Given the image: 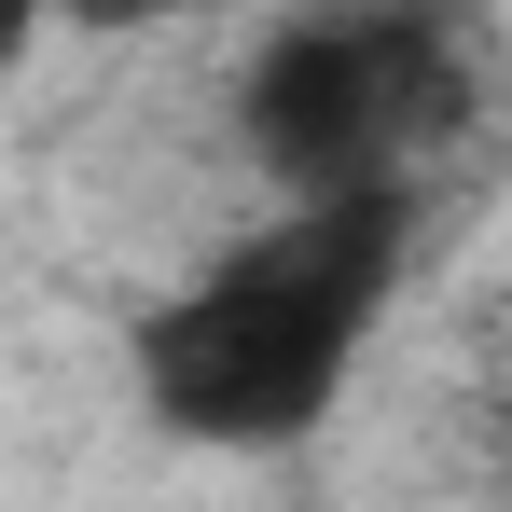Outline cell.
<instances>
[{
    "label": "cell",
    "mask_w": 512,
    "mask_h": 512,
    "mask_svg": "<svg viewBox=\"0 0 512 512\" xmlns=\"http://www.w3.org/2000/svg\"><path fill=\"white\" fill-rule=\"evenodd\" d=\"M402 250H416V180L291 194L263 236H236L208 277H180L125 333L139 402L180 443H291V429H319L346 360H360V333L388 319Z\"/></svg>",
    "instance_id": "1"
},
{
    "label": "cell",
    "mask_w": 512,
    "mask_h": 512,
    "mask_svg": "<svg viewBox=\"0 0 512 512\" xmlns=\"http://www.w3.org/2000/svg\"><path fill=\"white\" fill-rule=\"evenodd\" d=\"M457 97H471V70H457V28L429 0H333L250 56L236 139L291 194H333V180H402L457 125Z\"/></svg>",
    "instance_id": "2"
}]
</instances>
